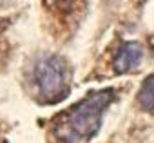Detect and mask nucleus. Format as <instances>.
<instances>
[{"instance_id":"f257e3e1","label":"nucleus","mask_w":154,"mask_h":143,"mask_svg":"<svg viewBox=\"0 0 154 143\" xmlns=\"http://www.w3.org/2000/svg\"><path fill=\"white\" fill-rule=\"evenodd\" d=\"M114 98L116 93L112 89L93 91L78 103L56 114L49 127V143H87L93 139Z\"/></svg>"},{"instance_id":"f03ea898","label":"nucleus","mask_w":154,"mask_h":143,"mask_svg":"<svg viewBox=\"0 0 154 143\" xmlns=\"http://www.w3.org/2000/svg\"><path fill=\"white\" fill-rule=\"evenodd\" d=\"M33 82L42 103H56L69 93V67L67 62L56 54L40 58L33 69Z\"/></svg>"},{"instance_id":"7ed1b4c3","label":"nucleus","mask_w":154,"mask_h":143,"mask_svg":"<svg viewBox=\"0 0 154 143\" xmlns=\"http://www.w3.org/2000/svg\"><path fill=\"white\" fill-rule=\"evenodd\" d=\"M141 56H143V49L138 42H125L118 49L114 62H112V67L118 75H125L140 65Z\"/></svg>"},{"instance_id":"20e7f679","label":"nucleus","mask_w":154,"mask_h":143,"mask_svg":"<svg viewBox=\"0 0 154 143\" xmlns=\"http://www.w3.org/2000/svg\"><path fill=\"white\" fill-rule=\"evenodd\" d=\"M136 100H138V105L143 111H147V112L154 111V75H150L143 80Z\"/></svg>"}]
</instances>
